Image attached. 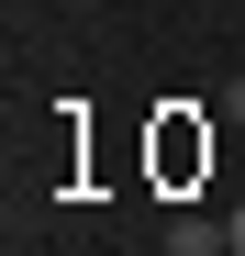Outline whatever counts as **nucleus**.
Listing matches in <instances>:
<instances>
[{"mask_svg": "<svg viewBox=\"0 0 245 256\" xmlns=\"http://www.w3.org/2000/svg\"><path fill=\"white\" fill-rule=\"evenodd\" d=\"M223 245H234V256H245V212H234V223H223Z\"/></svg>", "mask_w": 245, "mask_h": 256, "instance_id": "f257e3e1", "label": "nucleus"}, {"mask_svg": "<svg viewBox=\"0 0 245 256\" xmlns=\"http://www.w3.org/2000/svg\"><path fill=\"white\" fill-rule=\"evenodd\" d=\"M223 112H245V78H234V90H223Z\"/></svg>", "mask_w": 245, "mask_h": 256, "instance_id": "f03ea898", "label": "nucleus"}]
</instances>
